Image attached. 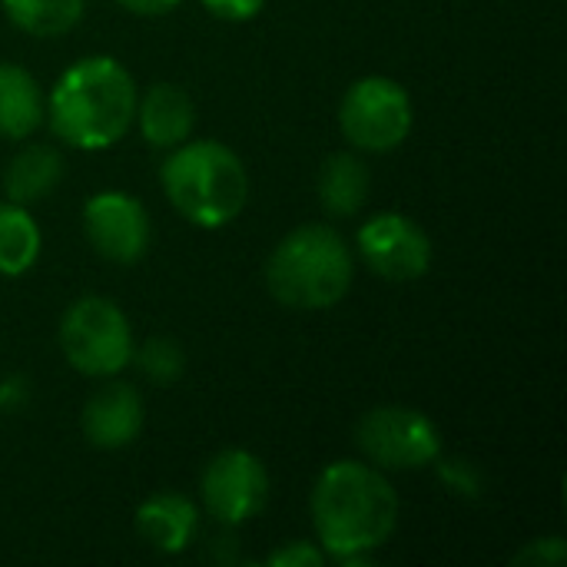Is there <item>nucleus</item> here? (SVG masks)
Returning <instances> with one entry per match:
<instances>
[{"instance_id": "nucleus-1", "label": "nucleus", "mask_w": 567, "mask_h": 567, "mask_svg": "<svg viewBox=\"0 0 567 567\" xmlns=\"http://www.w3.org/2000/svg\"><path fill=\"white\" fill-rule=\"evenodd\" d=\"M312 525L326 558L369 565V551L382 548L399 525V495L379 468L336 462L316 478Z\"/></svg>"}, {"instance_id": "nucleus-23", "label": "nucleus", "mask_w": 567, "mask_h": 567, "mask_svg": "<svg viewBox=\"0 0 567 567\" xmlns=\"http://www.w3.org/2000/svg\"><path fill=\"white\" fill-rule=\"evenodd\" d=\"M123 10L136 13V17H163L173 7H179V0H116Z\"/></svg>"}, {"instance_id": "nucleus-6", "label": "nucleus", "mask_w": 567, "mask_h": 567, "mask_svg": "<svg viewBox=\"0 0 567 567\" xmlns=\"http://www.w3.org/2000/svg\"><path fill=\"white\" fill-rule=\"evenodd\" d=\"M415 110L409 90L392 76H365L352 83L339 106L342 136L365 153H389L412 133Z\"/></svg>"}, {"instance_id": "nucleus-10", "label": "nucleus", "mask_w": 567, "mask_h": 567, "mask_svg": "<svg viewBox=\"0 0 567 567\" xmlns=\"http://www.w3.org/2000/svg\"><path fill=\"white\" fill-rule=\"evenodd\" d=\"M83 229L90 246L116 266H133L146 256L150 216L143 203L133 199L130 193H96L83 206Z\"/></svg>"}, {"instance_id": "nucleus-8", "label": "nucleus", "mask_w": 567, "mask_h": 567, "mask_svg": "<svg viewBox=\"0 0 567 567\" xmlns=\"http://www.w3.org/2000/svg\"><path fill=\"white\" fill-rule=\"evenodd\" d=\"M269 502V472L246 449L219 452L203 472V505L219 525H246Z\"/></svg>"}, {"instance_id": "nucleus-7", "label": "nucleus", "mask_w": 567, "mask_h": 567, "mask_svg": "<svg viewBox=\"0 0 567 567\" xmlns=\"http://www.w3.org/2000/svg\"><path fill=\"white\" fill-rule=\"evenodd\" d=\"M355 442L372 465L395 468V472L425 468L442 455V435H439L435 422L405 405L372 409L359 422Z\"/></svg>"}, {"instance_id": "nucleus-13", "label": "nucleus", "mask_w": 567, "mask_h": 567, "mask_svg": "<svg viewBox=\"0 0 567 567\" xmlns=\"http://www.w3.org/2000/svg\"><path fill=\"white\" fill-rule=\"evenodd\" d=\"M196 528H199V515H196V505L186 495L163 492V495L146 498L136 508V532L159 555L186 551Z\"/></svg>"}, {"instance_id": "nucleus-2", "label": "nucleus", "mask_w": 567, "mask_h": 567, "mask_svg": "<svg viewBox=\"0 0 567 567\" xmlns=\"http://www.w3.org/2000/svg\"><path fill=\"white\" fill-rule=\"evenodd\" d=\"M136 96V83L120 60L83 56L53 83L47 116L73 150H110L133 126Z\"/></svg>"}, {"instance_id": "nucleus-5", "label": "nucleus", "mask_w": 567, "mask_h": 567, "mask_svg": "<svg viewBox=\"0 0 567 567\" xmlns=\"http://www.w3.org/2000/svg\"><path fill=\"white\" fill-rule=\"evenodd\" d=\"M60 349L80 375L110 379L133 362V332L116 302L83 296L60 322Z\"/></svg>"}, {"instance_id": "nucleus-20", "label": "nucleus", "mask_w": 567, "mask_h": 567, "mask_svg": "<svg viewBox=\"0 0 567 567\" xmlns=\"http://www.w3.org/2000/svg\"><path fill=\"white\" fill-rule=\"evenodd\" d=\"M326 561H329L326 551L316 548V545H306V542H292V545H286V548H279V551H272L266 558L269 567H319Z\"/></svg>"}, {"instance_id": "nucleus-14", "label": "nucleus", "mask_w": 567, "mask_h": 567, "mask_svg": "<svg viewBox=\"0 0 567 567\" xmlns=\"http://www.w3.org/2000/svg\"><path fill=\"white\" fill-rule=\"evenodd\" d=\"M43 123V93L30 70L0 63V136L27 140Z\"/></svg>"}, {"instance_id": "nucleus-19", "label": "nucleus", "mask_w": 567, "mask_h": 567, "mask_svg": "<svg viewBox=\"0 0 567 567\" xmlns=\"http://www.w3.org/2000/svg\"><path fill=\"white\" fill-rule=\"evenodd\" d=\"M136 355L140 372L156 385H173L183 375V349L173 339H150Z\"/></svg>"}, {"instance_id": "nucleus-18", "label": "nucleus", "mask_w": 567, "mask_h": 567, "mask_svg": "<svg viewBox=\"0 0 567 567\" xmlns=\"http://www.w3.org/2000/svg\"><path fill=\"white\" fill-rule=\"evenodd\" d=\"M86 0H3L7 20L30 37H63L83 17Z\"/></svg>"}, {"instance_id": "nucleus-16", "label": "nucleus", "mask_w": 567, "mask_h": 567, "mask_svg": "<svg viewBox=\"0 0 567 567\" xmlns=\"http://www.w3.org/2000/svg\"><path fill=\"white\" fill-rule=\"evenodd\" d=\"M369 166L355 153H336L319 173V203L332 216H355L369 199Z\"/></svg>"}, {"instance_id": "nucleus-9", "label": "nucleus", "mask_w": 567, "mask_h": 567, "mask_svg": "<svg viewBox=\"0 0 567 567\" xmlns=\"http://www.w3.org/2000/svg\"><path fill=\"white\" fill-rule=\"evenodd\" d=\"M359 252L369 269L389 282H415L432 266L429 233L402 213H379L362 223Z\"/></svg>"}, {"instance_id": "nucleus-11", "label": "nucleus", "mask_w": 567, "mask_h": 567, "mask_svg": "<svg viewBox=\"0 0 567 567\" xmlns=\"http://www.w3.org/2000/svg\"><path fill=\"white\" fill-rule=\"evenodd\" d=\"M80 425L90 445L106 452L126 449L143 432V399L133 385L110 382L96 395H90Z\"/></svg>"}, {"instance_id": "nucleus-15", "label": "nucleus", "mask_w": 567, "mask_h": 567, "mask_svg": "<svg viewBox=\"0 0 567 567\" xmlns=\"http://www.w3.org/2000/svg\"><path fill=\"white\" fill-rule=\"evenodd\" d=\"M63 179V156L53 146H27L20 150L3 176V189L10 196V203H37L43 196H50Z\"/></svg>"}, {"instance_id": "nucleus-12", "label": "nucleus", "mask_w": 567, "mask_h": 567, "mask_svg": "<svg viewBox=\"0 0 567 567\" xmlns=\"http://www.w3.org/2000/svg\"><path fill=\"white\" fill-rule=\"evenodd\" d=\"M140 133L156 150H176L193 136L196 126V103L176 83H153L143 96H136Z\"/></svg>"}, {"instance_id": "nucleus-21", "label": "nucleus", "mask_w": 567, "mask_h": 567, "mask_svg": "<svg viewBox=\"0 0 567 567\" xmlns=\"http://www.w3.org/2000/svg\"><path fill=\"white\" fill-rule=\"evenodd\" d=\"M213 17H219V20H229V23H243V20H252L262 7H266V0H199Z\"/></svg>"}, {"instance_id": "nucleus-17", "label": "nucleus", "mask_w": 567, "mask_h": 567, "mask_svg": "<svg viewBox=\"0 0 567 567\" xmlns=\"http://www.w3.org/2000/svg\"><path fill=\"white\" fill-rule=\"evenodd\" d=\"M40 226L20 203H0V272L23 276L40 256Z\"/></svg>"}, {"instance_id": "nucleus-3", "label": "nucleus", "mask_w": 567, "mask_h": 567, "mask_svg": "<svg viewBox=\"0 0 567 567\" xmlns=\"http://www.w3.org/2000/svg\"><path fill=\"white\" fill-rule=\"evenodd\" d=\"M163 189L183 219L199 229H219L246 209L249 173L229 146L186 140L163 163Z\"/></svg>"}, {"instance_id": "nucleus-22", "label": "nucleus", "mask_w": 567, "mask_h": 567, "mask_svg": "<svg viewBox=\"0 0 567 567\" xmlns=\"http://www.w3.org/2000/svg\"><path fill=\"white\" fill-rule=\"evenodd\" d=\"M567 558L565 542L561 538H545V542H535L518 561H535V565H561Z\"/></svg>"}, {"instance_id": "nucleus-4", "label": "nucleus", "mask_w": 567, "mask_h": 567, "mask_svg": "<svg viewBox=\"0 0 567 567\" xmlns=\"http://www.w3.org/2000/svg\"><path fill=\"white\" fill-rule=\"evenodd\" d=\"M266 286L286 309H332L352 289V249L329 226H299L272 249Z\"/></svg>"}]
</instances>
